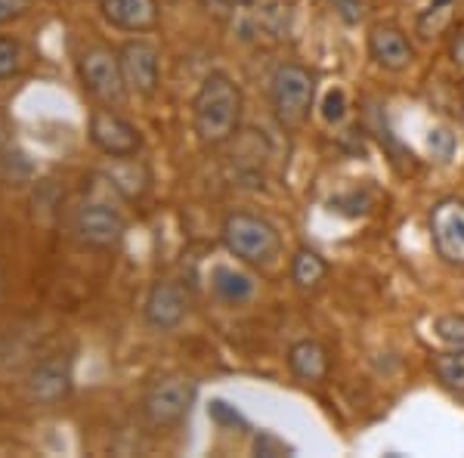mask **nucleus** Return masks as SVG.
I'll use <instances>...</instances> for the list:
<instances>
[{
	"instance_id": "1",
	"label": "nucleus",
	"mask_w": 464,
	"mask_h": 458,
	"mask_svg": "<svg viewBox=\"0 0 464 458\" xmlns=\"http://www.w3.org/2000/svg\"><path fill=\"white\" fill-rule=\"evenodd\" d=\"M242 90L223 72H211L201 81L196 100H192V127L201 146L214 149L229 142L242 124Z\"/></svg>"
},
{
	"instance_id": "2",
	"label": "nucleus",
	"mask_w": 464,
	"mask_h": 458,
	"mask_svg": "<svg viewBox=\"0 0 464 458\" xmlns=\"http://www.w3.org/2000/svg\"><path fill=\"white\" fill-rule=\"evenodd\" d=\"M205 6L245 41H282L295 22V0H205Z\"/></svg>"
},
{
	"instance_id": "3",
	"label": "nucleus",
	"mask_w": 464,
	"mask_h": 458,
	"mask_svg": "<svg viewBox=\"0 0 464 458\" xmlns=\"http://www.w3.org/2000/svg\"><path fill=\"white\" fill-rule=\"evenodd\" d=\"M223 248L248 267H273L282 254V236L266 217L251 211L227 214L220 227Z\"/></svg>"
},
{
	"instance_id": "4",
	"label": "nucleus",
	"mask_w": 464,
	"mask_h": 458,
	"mask_svg": "<svg viewBox=\"0 0 464 458\" xmlns=\"http://www.w3.org/2000/svg\"><path fill=\"white\" fill-rule=\"evenodd\" d=\"M313 100H316V74L297 63L276 65L269 78V102L282 127H301L310 118Z\"/></svg>"
},
{
	"instance_id": "5",
	"label": "nucleus",
	"mask_w": 464,
	"mask_h": 458,
	"mask_svg": "<svg viewBox=\"0 0 464 458\" xmlns=\"http://www.w3.org/2000/svg\"><path fill=\"white\" fill-rule=\"evenodd\" d=\"M78 74L81 84L90 96L102 102V106H124L127 102V84L121 74V63H118V54H111L106 47H87L84 54L78 56Z\"/></svg>"
},
{
	"instance_id": "6",
	"label": "nucleus",
	"mask_w": 464,
	"mask_h": 458,
	"mask_svg": "<svg viewBox=\"0 0 464 458\" xmlns=\"http://www.w3.org/2000/svg\"><path fill=\"white\" fill-rule=\"evenodd\" d=\"M192 403H196V385L189 378H179V375H168L146 390L143 418L159 431H168L189 415Z\"/></svg>"
},
{
	"instance_id": "7",
	"label": "nucleus",
	"mask_w": 464,
	"mask_h": 458,
	"mask_svg": "<svg viewBox=\"0 0 464 458\" xmlns=\"http://www.w3.org/2000/svg\"><path fill=\"white\" fill-rule=\"evenodd\" d=\"M430 239L440 260L464 269V201L449 195L440 199L430 211Z\"/></svg>"
},
{
	"instance_id": "8",
	"label": "nucleus",
	"mask_w": 464,
	"mask_h": 458,
	"mask_svg": "<svg viewBox=\"0 0 464 458\" xmlns=\"http://www.w3.org/2000/svg\"><path fill=\"white\" fill-rule=\"evenodd\" d=\"M90 142L109 159H133L143 149V137L137 127L109 106L90 115Z\"/></svg>"
},
{
	"instance_id": "9",
	"label": "nucleus",
	"mask_w": 464,
	"mask_h": 458,
	"mask_svg": "<svg viewBox=\"0 0 464 458\" xmlns=\"http://www.w3.org/2000/svg\"><path fill=\"white\" fill-rule=\"evenodd\" d=\"M124 84L137 96H155L161 87V54L149 41H127L118 50Z\"/></svg>"
},
{
	"instance_id": "10",
	"label": "nucleus",
	"mask_w": 464,
	"mask_h": 458,
	"mask_svg": "<svg viewBox=\"0 0 464 458\" xmlns=\"http://www.w3.org/2000/svg\"><path fill=\"white\" fill-rule=\"evenodd\" d=\"M74 232L78 239L90 248H118L127 232L124 217L115 211V208L102 205V201H87V205L78 208L74 214Z\"/></svg>"
},
{
	"instance_id": "11",
	"label": "nucleus",
	"mask_w": 464,
	"mask_h": 458,
	"mask_svg": "<svg viewBox=\"0 0 464 458\" xmlns=\"http://www.w3.org/2000/svg\"><path fill=\"white\" fill-rule=\"evenodd\" d=\"M189 313V295H186L183 285L159 279L149 288V295L143 300V319L149 328L155 332H174L179 322Z\"/></svg>"
},
{
	"instance_id": "12",
	"label": "nucleus",
	"mask_w": 464,
	"mask_h": 458,
	"mask_svg": "<svg viewBox=\"0 0 464 458\" xmlns=\"http://www.w3.org/2000/svg\"><path fill=\"white\" fill-rule=\"evenodd\" d=\"M369 56L384 72H406L415 63V47L409 44V37L400 25L378 22L369 32Z\"/></svg>"
},
{
	"instance_id": "13",
	"label": "nucleus",
	"mask_w": 464,
	"mask_h": 458,
	"mask_svg": "<svg viewBox=\"0 0 464 458\" xmlns=\"http://www.w3.org/2000/svg\"><path fill=\"white\" fill-rule=\"evenodd\" d=\"M72 390V363L63 356H50L37 363L28 375V396L34 403H59Z\"/></svg>"
},
{
	"instance_id": "14",
	"label": "nucleus",
	"mask_w": 464,
	"mask_h": 458,
	"mask_svg": "<svg viewBox=\"0 0 464 458\" xmlns=\"http://www.w3.org/2000/svg\"><path fill=\"white\" fill-rule=\"evenodd\" d=\"M102 19L121 32L143 34L159 25V0H102Z\"/></svg>"
},
{
	"instance_id": "15",
	"label": "nucleus",
	"mask_w": 464,
	"mask_h": 458,
	"mask_svg": "<svg viewBox=\"0 0 464 458\" xmlns=\"http://www.w3.org/2000/svg\"><path fill=\"white\" fill-rule=\"evenodd\" d=\"M288 369L304 385H322L328 378V353L313 337H301L288 347Z\"/></svg>"
},
{
	"instance_id": "16",
	"label": "nucleus",
	"mask_w": 464,
	"mask_h": 458,
	"mask_svg": "<svg viewBox=\"0 0 464 458\" xmlns=\"http://www.w3.org/2000/svg\"><path fill=\"white\" fill-rule=\"evenodd\" d=\"M211 288L214 295L229 307H242L248 304L257 291V282L254 276H248L245 269H236V267H214L211 269Z\"/></svg>"
},
{
	"instance_id": "17",
	"label": "nucleus",
	"mask_w": 464,
	"mask_h": 458,
	"mask_svg": "<svg viewBox=\"0 0 464 458\" xmlns=\"http://www.w3.org/2000/svg\"><path fill=\"white\" fill-rule=\"evenodd\" d=\"M325 276H328L325 258L319 251H313V248H297L295 258H291V282L304 291H313L325 282Z\"/></svg>"
},
{
	"instance_id": "18",
	"label": "nucleus",
	"mask_w": 464,
	"mask_h": 458,
	"mask_svg": "<svg viewBox=\"0 0 464 458\" xmlns=\"http://www.w3.org/2000/svg\"><path fill=\"white\" fill-rule=\"evenodd\" d=\"M433 375L446 390H452L455 396H464V344L437 353L433 356Z\"/></svg>"
},
{
	"instance_id": "19",
	"label": "nucleus",
	"mask_w": 464,
	"mask_h": 458,
	"mask_svg": "<svg viewBox=\"0 0 464 458\" xmlns=\"http://www.w3.org/2000/svg\"><path fill=\"white\" fill-rule=\"evenodd\" d=\"M455 16V0H430L428 10L418 16V32L421 37H437L440 32H446L452 25Z\"/></svg>"
},
{
	"instance_id": "20",
	"label": "nucleus",
	"mask_w": 464,
	"mask_h": 458,
	"mask_svg": "<svg viewBox=\"0 0 464 458\" xmlns=\"http://www.w3.org/2000/svg\"><path fill=\"white\" fill-rule=\"evenodd\" d=\"M22 65H25V50H22V44L16 37H0V81H10L16 78L22 72Z\"/></svg>"
},
{
	"instance_id": "21",
	"label": "nucleus",
	"mask_w": 464,
	"mask_h": 458,
	"mask_svg": "<svg viewBox=\"0 0 464 458\" xmlns=\"http://www.w3.org/2000/svg\"><path fill=\"white\" fill-rule=\"evenodd\" d=\"M433 332H437L440 341H446L449 347L464 344V317H459V313H449V317L433 319Z\"/></svg>"
},
{
	"instance_id": "22",
	"label": "nucleus",
	"mask_w": 464,
	"mask_h": 458,
	"mask_svg": "<svg viewBox=\"0 0 464 458\" xmlns=\"http://www.w3.org/2000/svg\"><path fill=\"white\" fill-rule=\"evenodd\" d=\"M322 118H325L328 124H341L343 118H347V93H343L341 87L328 90L325 93V102H322Z\"/></svg>"
},
{
	"instance_id": "23",
	"label": "nucleus",
	"mask_w": 464,
	"mask_h": 458,
	"mask_svg": "<svg viewBox=\"0 0 464 458\" xmlns=\"http://www.w3.org/2000/svg\"><path fill=\"white\" fill-rule=\"evenodd\" d=\"M428 146H430V152L437 161H449L455 152V137L446 131V127H433V131L428 133Z\"/></svg>"
},
{
	"instance_id": "24",
	"label": "nucleus",
	"mask_w": 464,
	"mask_h": 458,
	"mask_svg": "<svg viewBox=\"0 0 464 458\" xmlns=\"http://www.w3.org/2000/svg\"><path fill=\"white\" fill-rule=\"evenodd\" d=\"M28 10H32V0H0V25L25 16Z\"/></svg>"
},
{
	"instance_id": "25",
	"label": "nucleus",
	"mask_w": 464,
	"mask_h": 458,
	"mask_svg": "<svg viewBox=\"0 0 464 458\" xmlns=\"http://www.w3.org/2000/svg\"><path fill=\"white\" fill-rule=\"evenodd\" d=\"M332 4H334V10H338L347 22H359V19H362V13H365L362 10V0H332Z\"/></svg>"
},
{
	"instance_id": "26",
	"label": "nucleus",
	"mask_w": 464,
	"mask_h": 458,
	"mask_svg": "<svg viewBox=\"0 0 464 458\" xmlns=\"http://www.w3.org/2000/svg\"><path fill=\"white\" fill-rule=\"evenodd\" d=\"M449 59H452L455 69L464 72V28L452 34V41H449Z\"/></svg>"
},
{
	"instance_id": "27",
	"label": "nucleus",
	"mask_w": 464,
	"mask_h": 458,
	"mask_svg": "<svg viewBox=\"0 0 464 458\" xmlns=\"http://www.w3.org/2000/svg\"><path fill=\"white\" fill-rule=\"evenodd\" d=\"M0 295H4V273H0Z\"/></svg>"
}]
</instances>
